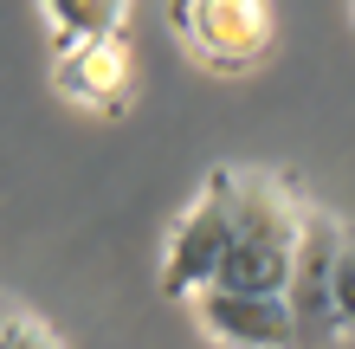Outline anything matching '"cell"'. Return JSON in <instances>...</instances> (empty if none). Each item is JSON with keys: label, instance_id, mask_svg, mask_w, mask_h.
<instances>
[{"label": "cell", "instance_id": "9c48e42d", "mask_svg": "<svg viewBox=\"0 0 355 349\" xmlns=\"http://www.w3.org/2000/svg\"><path fill=\"white\" fill-rule=\"evenodd\" d=\"M329 304H336L343 337H355V239H349V233H343V246H336V272H329Z\"/></svg>", "mask_w": 355, "mask_h": 349}, {"label": "cell", "instance_id": "52a82bcc", "mask_svg": "<svg viewBox=\"0 0 355 349\" xmlns=\"http://www.w3.org/2000/svg\"><path fill=\"white\" fill-rule=\"evenodd\" d=\"M136 0H39L52 39H91V33H130Z\"/></svg>", "mask_w": 355, "mask_h": 349}, {"label": "cell", "instance_id": "6da1fadb", "mask_svg": "<svg viewBox=\"0 0 355 349\" xmlns=\"http://www.w3.org/2000/svg\"><path fill=\"white\" fill-rule=\"evenodd\" d=\"M304 214H310V201H304V188L291 175L245 169L233 246H226L220 272L207 278V284H233V291H284V284H291V259H297V239H304Z\"/></svg>", "mask_w": 355, "mask_h": 349}, {"label": "cell", "instance_id": "30bf717a", "mask_svg": "<svg viewBox=\"0 0 355 349\" xmlns=\"http://www.w3.org/2000/svg\"><path fill=\"white\" fill-rule=\"evenodd\" d=\"M349 13H355V0H349Z\"/></svg>", "mask_w": 355, "mask_h": 349}, {"label": "cell", "instance_id": "8992f818", "mask_svg": "<svg viewBox=\"0 0 355 349\" xmlns=\"http://www.w3.org/2000/svg\"><path fill=\"white\" fill-rule=\"evenodd\" d=\"M336 246H343V227L329 220L323 207L304 214V239H297V259H291V317H297V343H336L343 323H336V304H329V272H336Z\"/></svg>", "mask_w": 355, "mask_h": 349}, {"label": "cell", "instance_id": "ba28073f", "mask_svg": "<svg viewBox=\"0 0 355 349\" xmlns=\"http://www.w3.org/2000/svg\"><path fill=\"white\" fill-rule=\"evenodd\" d=\"M0 349H65V337L39 311H26L13 291H0Z\"/></svg>", "mask_w": 355, "mask_h": 349}, {"label": "cell", "instance_id": "5b68a950", "mask_svg": "<svg viewBox=\"0 0 355 349\" xmlns=\"http://www.w3.org/2000/svg\"><path fill=\"white\" fill-rule=\"evenodd\" d=\"M194 323L226 349H284L297 343V317H291L284 291H233V284H200L187 291Z\"/></svg>", "mask_w": 355, "mask_h": 349}, {"label": "cell", "instance_id": "7a4b0ae2", "mask_svg": "<svg viewBox=\"0 0 355 349\" xmlns=\"http://www.w3.org/2000/svg\"><path fill=\"white\" fill-rule=\"evenodd\" d=\"M168 26L194 65L233 78L278 46V0H175Z\"/></svg>", "mask_w": 355, "mask_h": 349}, {"label": "cell", "instance_id": "277c9868", "mask_svg": "<svg viewBox=\"0 0 355 349\" xmlns=\"http://www.w3.org/2000/svg\"><path fill=\"white\" fill-rule=\"evenodd\" d=\"M52 91L78 110L116 117L136 91V52L130 33H91V39H52Z\"/></svg>", "mask_w": 355, "mask_h": 349}, {"label": "cell", "instance_id": "3957f363", "mask_svg": "<svg viewBox=\"0 0 355 349\" xmlns=\"http://www.w3.org/2000/svg\"><path fill=\"white\" fill-rule=\"evenodd\" d=\"M239 188H245V169H214L200 181V194L181 207L168 253H162V291L168 298L200 291L220 272L226 246H233V227H239Z\"/></svg>", "mask_w": 355, "mask_h": 349}]
</instances>
